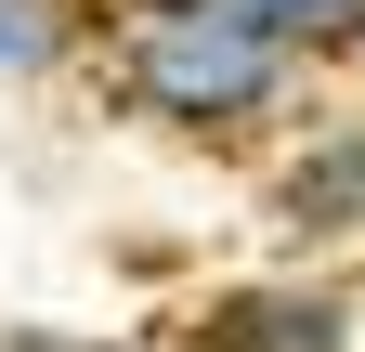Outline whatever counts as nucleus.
<instances>
[{"label":"nucleus","instance_id":"obj_1","mask_svg":"<svg viewBox=\"0 0 365 352\" xmlns=\"http://www.w3.org/2000/svg\"><path fill=\"white\" fill-rule=\"evenodd\" d=\"M91 66H105V105L157 144H274L313 105V53H287L235 0H118Z\"/></svg>","mask_w":365,"mask_h":352},{"label":"nucleus","instance_id":"obj_2","mask_svg":"<svg viewBox=\"0 0 365 352\" xmlns=\"http://www.w3.org/2000/svg\"><path fill=\"white\" fill-rule=\"evenodd\" d=\"M182 352H365V300L339 261H274L182 300Z\"/></svg>","mask_w":365,"mask_h":352},{"label":"nucleus","instance_id":"obj_3","mask_svg":"<svg viewBox=\"0 0 365 352\" xmlns=\"http://www.w3.org/2000/svg\"><path fill=\"white\" fill-rule=\"evenodd\" d=\"M261 222H274L287 261H352L365 248V92L287 118V144L261 170Z\"/></svg>","mask_w":365,"mask_h":352},{"label":"nucleus","instance_id":"obj_4","mask_svg":"<svg viewBox=\"0 0 365 352\" xmlns=\"http://www.w3.org/2000/svg\"><path fill=\"white\" fill-rule=\"evenodd\" d=\"M91 53H105V0H0V105L66 92Z\"/></svg>","mask_w":365,"mask_h":352},{"label":"nucleus","instance_id":"obj_5","mask_svg":"<svg viewBox=\"0 0 365 352\" xmlns=\"http://www.w3.org/2000/svg\"><path fill=\"white\" fill-rule=\"evenodd\" d=\"M235 14H261L287 53H313V66H339L352 53V26H365V0H235Z\"/></svg>","mask_w":365,"mask_h":352},{"label":"nucleus","instance_id":"obj_6","mask_svg":"<svg viewBox=\"0 0 365 352\" xmlns=\"http://www.w3.org/2000/svg\"><path fill=\"white\" fill-rule=\"evenodd\" d=\"M0 352H130V339H118V326H66V314H14Z\"/></svg>","mask_w":365,"mask_h":352},{"label":"nucleus","instance_id":"obj_7","mask_svg":"<svg viewBox=\"0 0 365 352\" xmlns=\"http://www.w3.org/2000/svg\"><path fill=\"white\" fill-rule=\"evenodd\" d=\"M339 78H352V92H365V26H352V53H339Z\"/></svg>","mask_w":365,"mask_h":352}]
</instances>
